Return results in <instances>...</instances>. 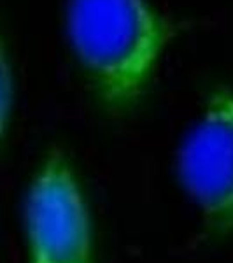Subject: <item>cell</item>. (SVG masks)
<instances>
[{"mask_svg":"<svg viewBox=\"0 0 233 263\" xmlns=\"http://www.w3.org/2000/svg\"><path fill=\"white\" fill-rule=\"evenodd\" d=\"M183 25L149 0H67L65 35L86 86L107 116L133 112L162 53Z\"/></svg>","mask_w":233,"mask_h":263,"instance_id":"1","label":"cell"},{"mask_svg":"<svg viewBox=\"0 0 233 263\" xmlns=\"http://www.w3.org/2000/svg\"><path fill=\"white\" fill-rule=\"evenodd\" d=\"M28 263H95L93 227L70 158L51 147L23 197Z\"/></svg>","mask_w":233,"mask_h":263,"instance_id":"2","label":"cell"},{"mask_svg":"<svg viewBox=\"0 0 233 263\" xmlns=\"http://www.w3.org/2000/svg\"><path fill=\"white\" fill-rule=\"evenodd\" d=\"M183 186L209 235L233 233V88L207 90L198 120L184 135L176 158Z\"/></svg>","mask_w":233,"mask_h":263,"instance_id":"3","label":"cell"},{"mask_svg":"<svg viewBox=\"0 0 233 263\" xmlns=\"http://www.w3.org/2000/svg\"><path fill=\"white\" fill-rule=\"evenodd\" d=\"M16 100V78L14 65L7 42L6 32L0 23V147H2L6 135L9 132L12 111H14Z\"/></svg>","mask_w":233,"mask_h":263,"instance_id":"4","label":"cell"}]
</instances>
